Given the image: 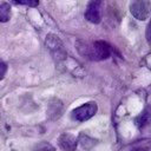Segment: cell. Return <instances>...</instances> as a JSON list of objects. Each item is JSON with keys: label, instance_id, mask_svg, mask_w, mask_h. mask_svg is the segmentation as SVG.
I'll return each instance as SVG.
<instances>
[{"label": "cell", "instance_id": "obj_1", "mask_svg": "<svg viewBox=\"0 0 151 151\" xmlns=\"http://www.w3.org/2000/svg\"><path fill=\"white\" fill-rule=\"evenodd\" d=\"M76 47L80 55L84 58H87L90 60H105L111 55V46L104 41V40H97L94 42H86L78 40L76 44Z\"/></svg>", "mask_w": 151, "mask_h": 151}, {"label": "cell", "instance_id": "obj_2", "mask_svg": "<svg viewBox=\"0 0 151 151\" xmlns=\"http://www.w3.org/2000/svg\"><path fill=\"white\" fill-rule=\"evenodd\" d=\"M45 45L47 47V50L50 51L51 55L53 57V59L57 63H60L63 60L66 59L67 53L66 50L64 47L63 41L60 40V38L53 33H50L46 35V40H45Z\"/></svg>", "mask_w": 151, "mask_h": 151}, {"label": "cell", "instance_id": "obj_3", "mask_svg": "<svg viewBox=\"0 0 151 151\" xmlns=\"http://www.w3.org/2000/svg\"><path fill=\"white\" fill-rule=\"evenodd\" d=\"M103 12H104V0H90L84 17L87 21L92 24H99L103 18Z\"/></svg>", "mask_w": 151, "mask_h": 151}, {"label": "cell", "instance_id": "obj_4", "mask_svg": "<svg viewBox=\"0 0 151 151\" xmlns=\"http://www.w3.org/2000/svg\"><path fill=\"white\" fill-rule=\"evenodd\" d=\"M130 12L136 19L140 21L146 20L150 17V12H151V6L149 0H131Z\"/></svg>", "mask_w": 151, "mask_h": 151}, {"label": "cell", "instance_id": "obj_5", "mask_svg": "<svg viewBox=\"0 0 151 151\" xmlns=\"http://www.w3.org/2000/svg\"><path fill=\"white\" fill-rule=\"evenodd\" d=\"M98 110V106H97V103L96 101H88V103H85L83 104L81 106L74 109L72 111V118L78 120V122H85L90 118H92L96 112Z\"/></svg>", "mask_w": 151, "mask_h": 151}, {"label": "cell", "instance_id": "obj_6", "mask_svg": "<svg viewBox=\"0 0 151 151\" xmlns=\"http://www.w3.org/2000/svg\"><path fill=\"white\" fill-rule=\"evenodd\" d=\"M58 144L64 151H76L78 139L70 133H63L58 139Z\"/></svg>", "mask_w": 151, "mask_h": 151}, {"label": "cell", "instance_id": "obj_7", "mask_svg": "<svg viewBox=\"0 0 151 151\" xmlns=\"http://www.w3.org/2000/svg\"><path fill=\"white\" fill-rule=\"evenodd\" d=\"M63 110H64V106L59 99L53 98L52 100H50L48 106H47V114L51 119H53V120L58 119L63 114Z\"/></svg>", "mask_w": 151, "mask_h": 151}, {"label": "cell", "instance_id": "obj_8", "mask_svg": "<svg viewBox=\"0 0 151 151\" xmlns=\"http://www.w3.org/2000/svg\"><path fill=\"white\" fill-rule=\"evenodd\" d=\"M136 123V126L139 127V129H144L145 126L150 125L151 124V107H147L134 120Z\"/></svg>", "mask_w": 151, "mask_h": 151}, {"label": "cell", "instance_id": "obj_9", "mask_svg": "<svg viewBox=\"0 0 151 151\" xmlns=\"http://www.w3.org/2000/svg\"><path fill=\"white\" fill-rule=\"evenodd\" d=\"M11 17V6L7 2L0 4V22H6Z\"/></svg>", "mask_w": 151, "mask_h": 151}, {"label": "cell", "instance_id": "obj_10", "mask_svg": "<svg viewBox=\"0 0 151 151\" xmlns=\"http://www.w3.org/2000/svg\"><path fill=\"white\" fill-rule=\"evenodd\" d=\"M32 151H55V149L53 145H51L47 142H40L34 145Z\"/></svg>", "mask_w": 151, "mask_h": 151}, {"label": "cell", "instance_id": "obj_11", "mask_svg": "<svg viewBox=\"0 0 151 151\" xmlns=\"http://www.w3.org/2000/svg\"><path fill=\"white\" fill-rule=\"evenodd\" d=\"M79 142L81 143L83 147H85V149H90V147H91V146L88 145V143H90V142L96 143L93 139H91L88 136H86V134H84V133H80V136H79Z\"/></svg>", "mask_w": 151, "mask_h": 151}, {"label": "cell", "instance_id": "obj_12", "mask_svg": "<svg viewBox=\"0 0 151 151\" xmlns=\"http://www.w3.org/2000/svg\"><path fill=\"white\" fill-rule=\"evenodd\" d=\"M6 72H7V65H6V64L0 59V80H1V79H4V77H5Z\"/></svg>", "mask_w": 151, "mask_h": 151}, {"label": "cell", "instance_id": "obj_13", "mask_svg": "<svg viewBox=\"0 0 151 151\" xmlns=\"http://www.w3.org/2000/svg\"><path fill=\"white\" fill-rule=\"evenodd\" d=\"M145 35H146V40H147V42L151 45V19H150V21H149V25H147V27H146V32H145Z\"/></svg>", "mask_w": 151, "mask_h": 151}, {"label": "cell", "instance_id": "obj_14", "mask_svg": "<svg viewBox=\"0 0 151 151\" xmlns=\"http://www.w3.org/2000/svg\"><path fill=\"white\" fill-rule=\"evenodd\" d=\"M13 1L14 4H18V5H28V0H11Z\"/></svg>", "mask_w": 151, "mask_h": 151}, {"label": "cell", "instance_id": "obj_15", "mask_svg": "<svg viewBox=\"0 0 151 151\" xmlns=\"http://www.w3.org/2000/svg\"><path fill=\"white\" fill-rule=\"evenodd\" d=\"M28 1H29L28 2V6H31V7H35L39 4V0H28Z\"/></svg>", "mask_w": 151, "mask_h": 151}]
</instances>
